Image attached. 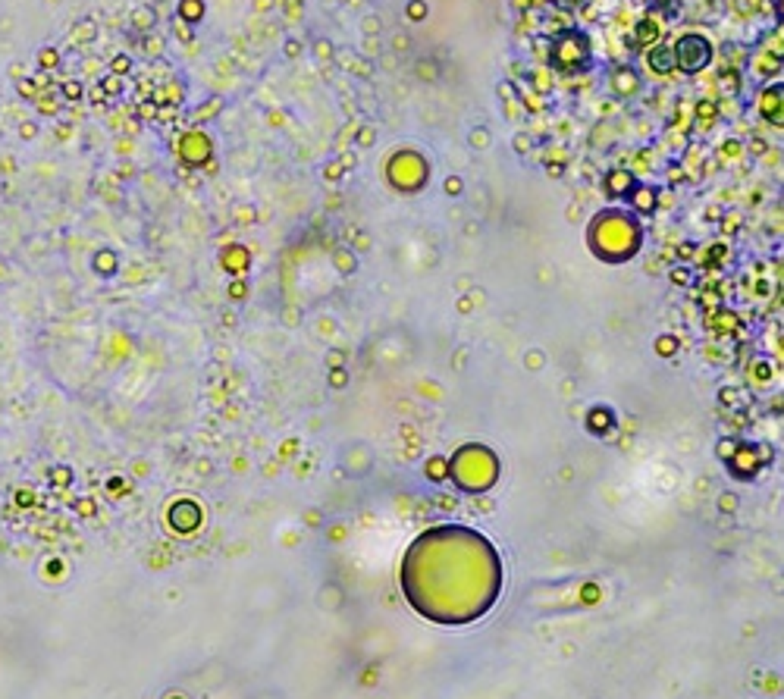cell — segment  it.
Masks as SVG:
<instances>
[{
  "label": "cell",
  "mask_w": 784,
  "mask_h": 699,
  "mask_svg": "<svg viewBox=\"0 0 784 699\" xmlns=\"http://www.w3.org/2000/svg\"><path fill=\"white\" fill-rule=\"evenodd\" d=\"M446 192H449V195H458V192H461V179H455V176L446 179Z\"/></svg>",
  "instance_id": "3957f363"
},
{
  "label": "cell",
  "mask_w": 784,
  "mask_h": 699,
  "mask_svg": "<svg viewBox=\"0 0 784 699\" xmlns=\"http://www.w3.org/2000/svg\"><path fill=\"white\" fill-rule=\"evenodd\" d=\"M649 66L656 69V72H672L678 63H674V50L668 48H656L653 54H649Z\"/></svg>",
  "instance_id": "6da1fadb"
},
{
  "label": "cell",
  "mask_w": 784,
  "mask_h": 699,
  "mask_svg": "<svg viewBox=\"0 0 784 699\" xmlns=\"http://www.w3.org/2000/svg\"><path fill=\"white\" fill-rule=\"evenodd\" d=\"M471 144H474V148H487V144H489V135H487L483 129L471 132Z\"/></svg>",
  "instance_id": "7a4b0ae2"
}]
</instances>
